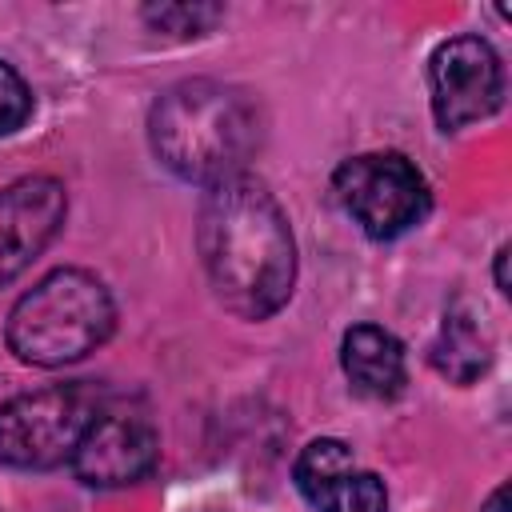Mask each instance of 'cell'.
Here are the masks:
<instances>
[{"label":"cell","mask_w":512,"mask_h":512,"mask_svg":"<svg viewBox=\"0 0 512 512\" xmlns=\"http://www.w3.org/2000/svg\"><path fill=\"white\" fill-rule=\"evenodd\" d=\"M196 248L216 300L240 320H268L296 284V240L264 180L240 172L200 200Z\"/></svg>","instance_id":"6da1fadb"},{"label":"cell","mask_w":512,"mask_h":512,"mask_svg":"<svg viewBox=\"0 0 512 512\" xmlns=\"http://www.w3.org/2000/svg\"><path fill=\"white\" fill-rule=\"evenodd\" d=\"M148 140L168 172L212 188L240 176L260 148V112L232 84L180 80L156 96Z\"/></svg>","instance_id":"7a4b0ae2"},{"label":"cell","mask_w":512,"mask_h":512,"mask_svg":"<svg viewBox=\"0 0 512 512\" xmlns=\"http://www.w3.org/2000/svg\"><path fill=\"white\" fill-rule=\"evenodd\" d=\"M116 328V304L100 276L56 268L8 312V348L36 368H64L96 352Z\"/></svg>","instance_id":"3957f363"},{"label":"cell","mask_w":512,"mask_h":512,"mask_svg":"<svg viewBox=\"0 0 512 512\" xmlns=\"http://www.w3.org/2000/svg\"><path fill=\"white\" fill-rule=\"evenodd\" d=\"M100 396L92 384H56L0 404V464L56 468L72 460L84 428L96 420Z\"/></svg>","instance_id":"277c9868"},{"label":"cell","mask_w":512,"mask_h":512,"mask_svg":"<svg viewBox=\"0 0 512 512\" xmlns=\"http://www.w3.org/2000/svg\"><path fill=\"white\" fill-rule=\"evenodd\" d=\"M332 192L340 208L372 236L396 240L428 216V184L420 168L400 152H364L336 168Z\"/></svg>","instance_id":"5b68a950"},{"label":"cell","mask_w":512,"mask_h":512,"mask_svg":"<svg viewBox=\"0 0 512 512\" xmlns=\"http://www.w3.org/2000/svg\"><path fill=\"white\" fill-rule=\"evenodd\" d=\"M428 88L440 132H460L500 108L504 100L500 56L480 36H452L428 60Z\"/></svg>","instance_id":"8992f818"},{"label":"cell","mask_w":512,"mask_h":512,"mask_svg":"<svg viewBox=\"0 0 512 512\" xmlns=\"http://www.w3.org/2000/svg\"><path fill=\"white\" fill-rule=\"evenodd\" d=\"M156 456H160V436L144 412L100 408L96 420L84 428L68 464L92 488H124L144 480Z\"/></svg>","instance_id":"52a82bcc"},{"label":"cell","mask_w":512,"mask_h":512,"mask_svg":"<svg viewBox=\"0 0 512 512\" xmlns=\"http://www.w3.org/2000/svg\"><path fill=\"white\" fill-rule=\"evenodd\" d=\"M64 212L68 196L52 176H24L0 188V284L16 280L52 244Z\"/></svg>","instance_id":"ba28073f"},{"label":"cell","mask_w":512,"mask_h":512,"mask_svg":"<svg viewBox=\"0 0 512 512\" xmlns=\"http://www.w3.org/2000/svg\"><path fill=\"white\" fill-rule=\"evenodd\" d=\"M296 488L316 512H388V492L376 472H360L344 440H312L296 456Z\"/></svg>","instance_id":"9c48e42d"},{"label":"cell","mask_w":512,"mask_h":512,"mask_svg":"<svg viewBox=\"0 0 512 512\" xmlns=\"http://www.w3.org/2000/svg\"><path fill=\"white\" fill-rule=\"evenodd\" d=\"M340 364L344 376L352 380L356 392L372 400H392L400 396L408 368H404V344L380 328V324H356L340 340Z\"/></svg>","instance_id":"30bf717a"},{"label":"cell","mask_w":512,"mask_h":512,"mask_svg":"<svg viewBox=\"0 0 512 512\" xmlns=\"http://www.w3.org/2000/svg\"><path fill=\"white\" fill-rule=\"evenodd\" d=\"M428 360L452 384H472L492 364V332L484 324V312L472 300L456 296L444 308V320L428 348Z\"/></svg>","instance_id":"8fae6325"},{"label":"cell","mask_w":512,"mask_h":512,"mask_svg":"<svg viewBox=\"0 0 512 512\" xmlns=\"http://www.w3.org/2000/svg\"><path fill=\"white\" fill-rule=\"evenodd\" d=\"M220 16H224L220 4H148V8H144V20H148L156 32L176 36V40L204 36Z\"/></svg>","instance_id":"7c38bea8"},{"label":"cell","mask_w":512,"mask_h":512,"mask_svg":"<svg viewBox=\"0 0 512 512\" xmlns=\"http://www.w3.org/2000/svg\"><path fill=\"white\" fill-rule=\"evenodd\" d=\"M28 116H32V92L24 76L8 60H0V136H12L16 128H24Z\"/></svg>","instance_id":"4fadbf2b"},{"label":"cell","mask_w":512,"mask_h":512,"mask_svg":"<svg viewBox=\"0 0 512 512\" xmlns=\"http://www.w3.org/2000/svg\"><path fill=\"white\" fill-rule=\"evenodd\" d=\"M496 288H500L504 296L512 292V288H508V244H504V248L496 252Z\"/></svg>","instance_id":"5bb4252c"},{"label":"cell","mask_w":512,"mask_h":512,"mask_svg":"<svg viewBox=\"0 0 512 512\" xmlns=\"http://www.w3.org/2000/svg\"><path fill=\"white\" fill-rule=\"evenodd\" d=\"M480 512H508V488L500 484V488H496V492L484 500V508H480Z\"/></svg>","instance_id":"9a60e30c"},{"label":"cell","mask_w":512,"mask_h":512,"mask_svg":"<svg viewBox=\"0 0 512 512\" xmlns=\"http://www.w3.org/2000/svg\"><path fill=\"white\" fill-rule=\"evenodd\" d=\"M208 512H212V508H208Z\"/></svg>","instance_id":"2e32d148"}]
</instances>
